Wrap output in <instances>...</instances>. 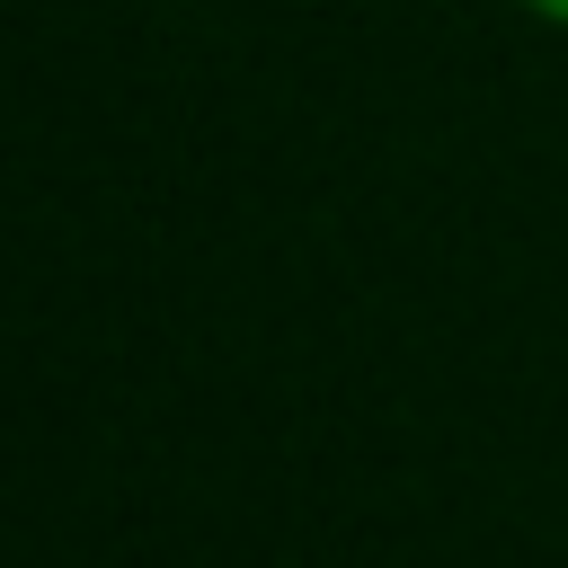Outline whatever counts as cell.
Returning <instances> with one entry per match:
<instances>
[{
    "mask_svg": "<svg viewBox=\"0 0 568 568\" xmlns=\"http://www.w3.org/2000/svg\"><path fill=\"white\" fill-rule=\"evenodd\" d=\"M532 9H550V18H568V0H532Z\"/></svg>",
    "mask_w": 568,
    "mask_h": 568,
    "instance_id": "obj_1",
    "label": "cell"
}]
</instances>
